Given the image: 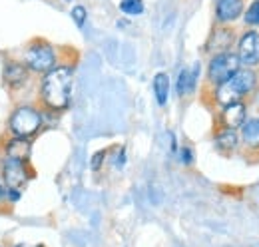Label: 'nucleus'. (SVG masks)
<instances>
[{"mask_svg": "<svg viewBox=\"0 0 259 247\" xmlns=\"http://www.w3.org/2000/svg\"><path fill=\"white\" fill-rule=\"evenodd\" d=\"M74 86V68L70 64H56L44 74L40 82V100L52 112H62L70 106Z\"/></svg>", "mask_w": 259, "mask_h": 247, "instance_id": "f257e3e1", "label": "nucleus"}, {"mask_svg": "<svg viewBox=\"0 0 259 247\" xmlns=\"http://www.w3.org/2000/svg\"><path fill=\"white\" fill-rule=\"evenodd\" d=\"M42 128V114L32 108V106H18L10 120H8V130L16 138H32Z\"/></svg>", "mask_w": 259, "mask_h": 247, "instance_id": "f03ea898", "label": "nucleus"}, {"mask_svg": "<svg viewBox=\"0 0 259 247\" xmlns=\"http://www.w3.org/2000/svg\"><path fill=\"white\" fill-rule=\"evenodd\" d=\"M24 64L30 72L36 74H46L56 66V52L54 46L44 42V40H34L28 44L24 52Z\"/></svg>", "mask_w": 259, "mask_h": 247, "instance_id": "7ed1b4c3", "label": "nucleus"}, {"mask_svg": "<svg viewBox=\"0 0 259 247\" xmlns=\"http://www.w3.org/2000/svg\"><path fill=\"white\" fill-rule=\"evenodd\" d=\"M239 68H241V64H239V58H237L235 52L213 54L209 64H207V84H209L211 88L224 84V82H227Z\"/></svg>", "mask_w": 259, "mask_h": 247, "instance_id": "20e7f679", "label": "nucleus"}, {"mask_svg": "<svg viewBox=\"0 0 259 247\" xmlns=\"http://www.w3.org/2000/svg\"><path fill=\"white\" fill-rule=\"evenodd\" d=\"M237 58L243 68L259 66V32L255 28L245 30L237 40Z\"/></svg>", "mask_w": 259, "mask_h": 247, "instance_id": "39448f33", "label": "nucleus"}, {"mask_svg": "<svg viewBox=\"0 0 259 247\" xmlns=\"http://www.w3.org/2000/svg\"><path fill=\"white\" fill-rule=\"evenodd\" d=\"M235 40H237V34L231 24H215L213 30L209 32V38L205 40V52L211 56L222 52H231Z\"/></svg>", "mask_w": 259, "mask_h": 247, "instance_id": "423d86ee", "label": "nucleus"}, {"mask_svg": "<svg viewBox=\"0 0 259 247\" xmlns=\"http://www.w3.org/2000/svg\"><path fill=\"white\" fill-rule=\"evenodd\" d=\"M2 178H4L6 189H16V191H20V189L24 187V184L28 182L26 163H24V161H18V159L6 157L4 163H2Z\"/></svg>", "mask_w": 259, "mask_h": 247, "instance_id": "0eeeda50", "label": "nucleus"}, {"mask_svg": "<svg viewBox=\"0 0 259 247\" xmlns=\"http://www.w3.org/2000/svg\"><path fill=\"white\" fill-rule=\"evenodd\" d=\"M257 82H259L257 72H255L253 68H243V66L227 80V84L235 90V94H237L241 100L257 90Z\"/></svg>", "mask_w": 259, "mask_h": 247, "instance_id": "6e6552de", "label": "nucleus"}, {"mask_svg": "<svg viewBox=\"0 0 259 247\" xmlns=\"http://www.w3.org/2000/svg\"><path fill=\"white\" fill-rule=\"evenodd\" d=\"M247 120V104L243 100L227 104L220 112V128L227 130H239L241 124Z\"/></svg>", "mask_w": 259, "mask_h": 247, "instance_id": "1a4fd4ad", "label": "nucleus"}, {"mask_svg": "<svg viewBox=\"0 0 259 247\" xmlns=\"http://www.w3.org/2000/svg\"><path fill=\"white\" fill-rule=\"evenodd\" d=\"M28 76H30V70L26 68L24 62L8 60L6 64H4L2 78H4L6 88H10V90H18V88H22V86L28 82Z\"/></svg>", "mask_w": 259, "mask_h": 247, "instance_id": "9d476101", "label": "nucleus"}, {"mask_svg": "<svg viewBox=\"0 0 259 247\" xmlns=\"http://www.w3.org/2000/svg\"><path fill=\"white\" fill-rule=\"evenodd\" d=\"M245 10V0H215V24H233Z\"/></svg>", "mask_w": 259, "mask_h": 247, "instance_id": "9b49d317", "label": "nucleus"}, {"mask_svg": "<svg viewBox=\"0 0 259 247\" xmlns=\"http://www.w3.org/2000/svg\"><path fill=\"white\" fill-rule=\"evenodd\" d=\"M239 144L247 150L259 154V118H249L239 128Z\"/></svg>", "mask_w": 259, "mask_h": 247, "instance_id": "f8f14e48", "label": "nucleus"}, {"mask_svg": "<svg viewBox=\"0 0 259 247\" xmlns=\"http://www.w3.org/2000/svg\"><path fill=\"white\" fill-rule=\"evenodd\" d=\"M213 144L215 150L224 155H231L237 152L239 148V134L237 130H227V128H218L215 136H213Z\"/></svg>", "mask_w": 259, "mask_h": 247, "instance_id": "ddd939ff", "label": "nucleus"}, {"mask_svg": "<svg viewBox=\"0 0 259 247\" xmlns=\"http://www.w3.org/2000/svg\"><path fill=\"white\" fill-rule=\"evenodd\" d=\"M4 152H6V157H10V159H18V161H28V157H30V142H28V138H12V140H8L6 142V146H4Z\"/></svg>", "mask_w": 259, "mask_h": 247, "instance_id": "4468645a", "label": "nucleus"}, {"mask_svg": "<svg viewBox=\"0 0 259 247\" xmlns=\"http://www.w3.org/2000/svg\"><path fill=\"white\" fill-rule=\"evenodd\" d=\"M197 74H199V64H195L194 68H184L178 76V84H176V90L178 96L184 98V96H190L195 90V84H197Z\"/></svg>", "mask_w": 259, "mask_h": 247, "instance_id": "2eb2a0df", "label": "nucleus"}, {"mask_svg": "<svg viewBox=\"0 0 259 247\" xmlns=\"http://www.w3.org/2000/svg\"><path fill=\"white\" fill-rule=\"evenodd\" d=\"M154 96L158 106H165L169 98V76L165 72H160L154 76Z\"/></svg>", "mask_w": 259, "mask_h": 247, "instance_id": "dca6fc26", "label": "nucleus"}, {"mask_svg": "<svg viewBox=\"0 0 259 247\" xmlns=\"http://www.w3.org/2000/svg\"><path fill=\"white\" fill-rule=\"evenodd\" d=\"M243 22L247 24V26H251V28H255L259 26V0H253L249 6H247V10H243Z\"/></svg>", "mask_w": 259, "mask_h": 247, "instance_id": "f3484780", "label": "nucleus"}, {"mask_svg": "<svg viewBox=\"0 0 259 247\" xmlns=\"http://www.w3.org/2000/svg\"><path fill=\"white\" fill-rule=\"evenodd\" d=\"M144 0H120V10L128 16H138L144 12Z\"/></svg>", "mask_w": 259, "mask_h": 247, "instance_id": "a211bd4d", "label": "nucleus"}, {"mask_svg": "<svg viewBox=\"0 0 259 247\" xmlns=\"http://www.w3.org/2000/svg\"><path fill=\"white\" fill-rule=\"evenodd\" d=\"M86 16H88V12H86L84 6H74V8H72V20L76 22L78 28H82V26L86 24Z\"/></svg>", "mask_w": 259, "mask_h": 247, "instance_id": "6ab92c4d", "label": "nucleus"}, {"mask_svg": "<svg viewBox=\"0 0 259 247\" xmlns=\"http://www.w3.org/2000/svg\"><path fill=\"white\" fill-rule=\"evenodd\" d=\"M106 154H108V150H100V152H96V154L92 155V163H90V166H92V170H94V172H98V170L102 168Z\"/></svg>", "mask_w": 259, "mask_h": 247, "instance_id": "aec40b11", "label": "nucleus"}, {"mask_svg": "<svg viewBox=\"0 0 259 247\" xmlns=\"http://www.w3.org/2000/svg\"><path fill=\"white\" fill-rule=\"evenodd\" d=\"M182 161L184 163H194V152H192V148H182Z\"/></svg>", "mask_w": 259, "mask_h": 247, "instance_id": "412c9836", "label": "nucleus"}, {"mask_svg": "<svg viewBox=\"0 0 259 247\" xmlns=\"http://www.w3.org/2000/svg\"><path fill=\"white\" fill-rule=\"evenodd\" d=\"M124 163H126V148H120V154H118V157H116V166L122 168Z\"/></svg>", "mask_w": 259, "mask_h": 247, "instance_id": "4be33fe9", "label": "nucleus"}, {"mask_svg": "<svg viewBox=\"0 0 259 247\" xmlns=\"http://www.w3.org/2000/svg\"><path fill=\"white\" fill-rule=\"evenodd\" d=\"M16 247H38V245H30V243H18Z\"/></svg>", "mask_w": 259, "mask_h": 247, "instance_id": "5701e85b", "label": "nucleus"}, {"mask_svg": "<svg viewBox=\"0 0 259 247\" xmlns=\"http://www.w3.org/2000/svg\"><path fill=\"white\" fill-rule=\"evenodd\" d=\"M255 102H257V106H259V90H257V96H255Z\"/></svg>", "mask_w": 259, "mask_h": 247, "instance_id": "b1692460", "label": "nucleus"}, {"mask_svg": "<svg viewBox=\"0 0 259 247\" xmlns=\"http://www.w3.org/2000/svg\"><path fill=\"white\" fill-rule=\"evenodd\" d=\"M0 193H2V187H0Z\"/></svg>", "mask_w": 259, "mask_h": 247, "instance_id": "393cba45", "label": "nucleus"}]
</instances>
